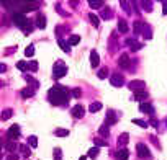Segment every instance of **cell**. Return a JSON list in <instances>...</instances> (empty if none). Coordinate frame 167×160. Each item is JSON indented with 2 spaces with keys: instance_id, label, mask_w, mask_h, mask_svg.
I'll list each match as a JSON object with an SVG mask.
<instances>
[{
  "instance_id": "1",
  "label": "cell",
  "mask_w": 167,
  "mask_h": 160,
  "mask_svg": "<svg viewBox=\"0 0 167 160\" xmlns=\"http://www.w3.org/2000/svg\"><path fill=\"white\" fill-rule=\"evenodd\" d=\"M48 98L56 106H66L69 103V100H71L69 98V90L62 85H54L48 93Z\"/></svg>"
},
{
  "instance_id": "2",
  "label": "cell",
  "mask_w": 167,
  "mask_h": 160,
  "mask_svg": "<svg viewBox=\"0 0 167 160\" xmlns=\"http://www.w3.org/2000/svg\"><path fill=\"white\" fill-rule=\"evenodd\" d=\"M13 23L17 26H20V28L25 31V34H30V33L33 31V25L30 23V20L23 13H15L13 15Z\"/></svg>"
},
{
  "instance_id": "3",
  "label": "cell",
  "mask_w": 167,
  "mask_h": 160,
  "mask_svg": "<svg viewBox=\"0 0 167 160\" xmlns=\"http://www.w3.org/2000/svg\"><path fill=\"white\" fill-rule=\"evenodd\" d=\"M66 72H67V67H66L62 62H56L54 64V72H53V78L54 80H57V78H62L66 75Z\"/></svg>"
},
{
  "instance_id": "4",
  "label": "cell",
  "mask_w": 167,
  "mask_h": 160,
  "mask_svg": "<svg viewBox=\"0 0 167 160\" xmlns=\"http://www.w3.org/2000/svg\"><path fill=\"white\" fill-rule=\"evenodd\" d=\"M18 137H20V126L13 124L7 132V141H17Z\"/></svg>"
},
{
  "instance_id": "5",
  "label": "cell",
  "mask_w": 167,
  "mask_h": 160,
  "mask_svg": "<svg viewBox=\"0 0 167 160\" xmlns=\"http://www.w3.org/2000/svg\"><path fill=\"white\" fill-rule=\"evenodd\" d=\"M110 83L113 87H123L124 77L121 74H118V72H115V74H111V77H110Z\"/></svg>"
},
{
  "instance_id": "6",
  "label": "cell",
  "mask_w": 167,
  "mask_h": 160,
  "mask_svg": "<svg viewBox=\"0 0 167 160\" xmlns=\"http://www.w3.org/2000/svg\"><path fill=\"white\" fill-rule=\"evenodd\" d=\"M136 150H138V155L141 157V159H151V152L147 150V147H146L144 144H138V146H136Z\"/></svg>"
},
{
  "instance_id": "7",
  "label": "cell",
  "mask_w": 167,
  "mask_h": 160,
  "mask_svg": "<svg viewBox=\"0 0 167 160\" xmlns=\"http://www.w3.org/2000/svg\"><path fill=\"white\" fill-rule=\"evenodd\" d=\"M144 85L146 83L142 82V80H133V82H129V90H133V92H141V90H144Z\"/></svg>"
},
{
  "instance_id": "8",
  "label": "cell",
  "mask_w": 167,
  "mask_h": 160,
  "mask_svg": "<svg viewBox=\"0 0 167 160\" xmlns=\"http://www.w3.org/2000/svg\"><path fill=\"white\" fill-rule=\"evenodd\" d=\"M84 114H85V108L82 106V105H75V106L72 108V116H74L75 119H80Z\"/></svg>"
},
{
  "instance_id": "9",
  "label": "cell",
  "mask_w": 167,
  "mask_h": 160,
  "mask_svg": "<svg viewBox=\"0 0 167 160\" xmlns=\"http://www.w3.org/2000/svg\"><path fill=\"white\" fill-rule=\"evenodd\" d=\"M128 157H129V152H128L126 147H121V149L115 154V159L116 160H128Z\"/></svg>"
},
{
  "instance_id": "10",
  "label": "cell",
  "mask_w": 167,
  "mask_h": 160,
  "mask_svg": "<svg viewBox=\"0 0 167 160\" xmlns=\"http://www.w3.org/2000/svg\"><path fill=\"white\" fill-rule=\"evenodd\" d=\"M118 65H120L121 69H128L129 67V57H128V54H121L120 59H118Z\"/></svg>"
},
{
  "instance_id": "11",
  "label": "cell",
  "mask_w": 167,
  "mask_h": 160,
  "mask_svg": "<svg viewBox=\"0 0 167 160\" xmlns=\"http://www.w3.org/2000/svg\"><path fill=\"white\" fill-rule=\"evenodd\" d=\"M116 121H118V116H116V113H115L113 110H108V113H107V126H111V124H115Z\"/></svg>"
},
{
  "instance_id": "12",
  "label": "cell",
  "mask_w": 167,
  "mask_h": 160,
  "mask_svg": "<svg viewBox=\"0 0 167 160\" xmlns=\"http://www.w3.org/2000/svg\"><path fill=\"white\" fill-rule=\"evenodd\" d=\"M139 111H141V113H146V114H151V116L154 114V108H153V105H149V103H141L139 105Z\"/></svg>"
},
{
  "instance_id": "13",
  "label": "cell",
  "mask_w": 167,
  "mask_h": 160,
  "mask_svg": "<svg viewBox=\"0 0 167 160\" xmlns=\"http://www.w3.org/2000/svg\"><path fill=\"white\" fill-rule=\"evenodd\" d=\"M98 64H100L98 52H97V51H92V52H90V65H92V67H97Z\"/></svg>"
},
{
  "instance_id": "14",
  "label": "cell",
  "mask_w": 167,
  "mask_h": 160,
  "mask_svg": "<svg viewBox=\"0 0 167 160\" xmlns=\"http://www.w3.org/2000/svg\"><path fill=\"white\" fill-rule=\"evenodd\" d=\"M4 147H5V150H7V152L13 154L15 150H17V142H15V141H5Z\"/></svg>"
},
{
  "instance_id": "15",
  "label": "cell",
  "mask_w": 167,
  "mask_h": 160,
  "mask_svg": "<svg viewBox=\"0 0 167 160\" xmlns=\"http://www.w3.org/2000/svg\"><path fill=\"white\" fill-rule=\"evenodd\" d=\"M36 26H38V28H41V29L46 28V17H44V15L39 13L38 17H36Z\"/></svg>"
},
{
  "instance_id": "16",
  "label": "cell",
  "mask_w": 167,
  "mask_h": 160,
  "mask_svg": "<svg viewBox=\"0 0 167 160\" xmlns=\"http://www.w3.org/2000/svg\"><path fill=\"white\" fill-rule=\"evenodd\" d=\"M126 44H129L131 51H139V49L142 47V44H141V43H136L134 39H128V41H126Z\"/></svg>"
},
{
  "instance_id": "17",
  "label": "cell",
  "mask_w": 167,
  "mask_h": 160,
  "mask_svg": "<svg viewBox=\"0 0 167 160\" xmlns=\"http://www.w3.org/2000/svg\"><path fill=\"white\" fill-rule=\"evenodd\" d=\"M33 95H35V88H33V87H26V88L22 90L23 98H30V96H33Z\"/></svg>"
},
{
  "instance_id": "18",
  "label": "cell",
  "mask_w": 167,
  "mask_h": 160,
  "mask_svg": "<svg viewBox=\"0 0 167 160\" xmlns=\"http://www.w3.org/2000/svg\"><path fill=\"white\" fill-rule=\"evenodd\" d=\"M144 98H147V93H146L144 90H141V92H136L131 100H134V101H141V100H144Z\"/></svg>"
},
{
  "instance_id": "19",
  "label": "cell",
  "mask_w": 167,
  "mask_h": 160,
  "mask_svg": "<svg viewBox=\"0 0 167 160\" xmlns=\"http://www.w3.org/2000/svg\"><path fill=\"white\" fill-rule=\"evenodd\" d=\"M128 141H129V137H128V134H126V132H124V134H121L120 137H118V146H126V144H128Z\"/></svg>"
},
{
  "instance_id": "20",
  "label": "cell",
  "mask_w": 167,
  "mask_h": 160,
  "mask_svg": "<svg viewBox=\"0 0 167 160\" xmlns=\"http://www.w3.org/2000/svg\"><path fill=\"white\" fill-rule=\"evenodd\" d=\"M98 110H102V103H100V101H93V103L89 106V111H90V113H97Z\"/></svg>"
},
{
  "instance_id": "21",
  "label": "cell",
  "mask_w": 167,
  "mask_h": 160,
  "mask_svg": "<svg viewBox=\"0 0 167 160\" xmlns=\"http://www.w3.org/2000/svg\"><path fill=\"white\" fill-rule=\"evenodd\" d=\"M93 142H95V147H107L108 146L107 141H105V139H100V137H95Z\"/></svg>"
},
{
  "instance_id": "22",
  "label": "cell",
  "mask_w": 167,
  "mask_h": 160,
  "mask_svg": "<svg viewBox=\"0 0 167 160\" xmlns=\"http://www.w3.org/2000/svg\"><path fill=\"white\" fill-rule=\"evenodd\" d=\"M118 31L120 33H126L128 31V25H126L124 20H120V22H118Z\"/></svg>"
},
{
  "instance_id": "23",
  "label": "cell",
  "mask_w": 167,
  "mask_h": 160,
  "mask_svg": "<svg viewBox=\"0 0 167 160\" xmlns=\"http://www.w3.org/2000/svg\"><path fill=\"white\" fill-rule=\"evenodd\" d=\"M28 146L33 147V149H35V147H38V137H36V136H30V139H28Z\"/></svg>"
},
{
  "instance_id": "24",
  "label": "cell",
  "mask_w": 167,
  "mask_h": 160,
  "mask_svg": "<svg viewBox=\"0 0 167 160\" xmlns=\"http://www.w3.org/2000/svg\"><path fill=\"white\" fill-rule=\"evenodd\" d=\"M89 5H90L92 8H100V7H103V5H105V2H103V0H97V2L90 0V2H89Z\"/></svg>"
},
{
  "instance_id": "25",
  "label": "cell",
  "mask_w": 167,
  "mask_h": 160,
  "mask_svg": "<svg viewBox=\"0 0 167 160\" xmlns=\"http://www.w3.org/2000/svg\"><path fill=\"white\" fill-rule=\"evenodd\" d=\"M79 41H80V36H79V34H72L71 38H69V44H71V46L79 44Z\"/></svg>"
},
{
  "instance_id": "26",
  "label": "cell",
  "mask_w": 167,
  "mask_h": 160,
  "mask_svg": "<svg viewBox=\"0 0 167 160\" xmlns=\"http://www.w3.org/2000/svg\"><path fill=\"white\" fill-rule=\"evenodd\" d=\"M98 132H100L102 136H107V137H108V134H110V128H108L107 124H103V126H100Z\"/></svg>"
},
{
  "instance_id": "27",
  "label": "cell",
  "mask_w": 167,
  "mask_h": 160,
  "mask_svg": "<svg viewBox=\"0 0 167 160\" xmlns=\"http://www.w3.org/2000/svg\"><path fill=\"white\" fill-rule=\"evenodd\" d=\"M133 28H134V34H139V33H141V29L144 28V23H141V22H136Z\"/></svg>"
},
{
  "instance_id": "28",
  "label": "cell",
  "mask_w": 167,
  "mask_h": 160,
  "mask_svg": "<svg viewBox=\"0 0 167 160\" xmlns=\"http://www.w3.org/2000/svg\"><path fill=\"white\" fill-rule=\"evenodd\" d=\"M59 46H61V49L64 51V52H71V49L67 47V43H66L62 38H59Z\"/></svg>"
},
{
  "instance_id": "29",
  "label": "cell",
  "mask_w": 167,
  "mask_h": 160,
  "mask_svg": "<svg viewBox=\"0 0 167 160\" xmlns=\"http://www.w3.org/2000/svg\"><path fill=\"white\" fill-rule=\"evenodd\" d=\"M89 18H90V23H92L93 26H98V23H100V20H98V17L97 15H93V13H90L89 15Z\"/></svg>"
},
{
  "instance_id": "30",
  "label": "cell",
  "mask_w": 167,
  "mask_h": 160,
  "mask_svg": "<svg viewBox=\"0 0 167 160\" xmlns=\"http://www.w3.org/2000/svg\"><path fill=\"white\" fill-rule=\"evenodd\" d=\"M56 136L57 137H66V136H69V131L67 129H56Z\"/></svg>"
},
{
  "instance_id": "31",
  "label": "cell",
  "mask_w": 167,
  "mask_h": 160,
  "mask_svg": "<svg viewBox=\"0 0 167 160\" xmlns=\"http://www.w3.org/2000/svg\"><path fill=\"white\" fill-rule=\"evenodd\" d=\"M26 69H31L33 72H36V70H38V62H36V61L28 62V64H26Z\"/></svg>"
},
{
  "instance_id": "32",
  "label": "cell",
  "mask_w": 167,
  "mask_h": 160,
  "mask_svg": "<svg viewBox=\"0 0 167 160\" xmlns=\"http://www.w3.org/2000/svg\"><path fill=\"white\" fill-rule=\"evenodd\" d=\"M54 160H62V150L57 147V149H54Z\"/></svg>"
},
{
  "instance_id": "33",
  "label": "cell",
  "mask_w": 167,
  "mask_h": 160,
  "mask_svg": "<svg viewBox=\"0 0 167 160\" xmlns=\"http://www.w3.org/2000/svg\"><path fill=\"white\" fill-rule=\"evenodd\" d=\"M12 114H13V111H12V110H5L4 113H2V119H4V121H5V119H10Z\"/></svg>"
},
{
  "instance_id": "34",
  "label": "cell",
  "mask_w": 167,
  "mask_h": 160,
  "mask_svg": "<svg viewBox=\"0 0 167 160\" xmlns=\"http://www.w3.org/2000/svg\"><path fill=\"white\" fill-rule=\"evenodd\" d=\"M25 78H26V82L33 83V88H36V87L39 85V83H38V80H35V78H33V77H30V75H25Z\"/></svg>"
},
{
  "instance_id": "35",
  "label": "cell",
  "mask_w": 167,
  "mask_h": 160,
  "mask_svg": "<svg viewBox=\"0 0 167 160\" xmlns=\"http://www.w3.org/2000/svg\"><path fill=\"white\" fill-rule=\"evenodd\" d=\"M97 155H98V147H93V149L89 150V157L90 159H95Z\"/></svg>"
},
{
  "instance_id": "36",
  "label": "cell",
  "mask_w": 167,
  "mask_h": 160,
  "mask_svg": "<svg viewBox=\"0 0 167 160\" xmlns=\"http://www.w3.org/2000/svg\"><path fill=\"white\" fill-rule=\"evenodd\" d=\"M144 38L146 39L153 38V34H151V28H149V26H146V25H144Z\"/></svg>"
},
{
  "instance_id": "37",
  "label": "cell",
  "mask_w": 167,
  "mask_h": 160,
  "mask_svg": "<svg viewBox=\"0 0 167 160\" xmlns=\"http://www.w3.org/2000/svg\"><path fill=\"white\" fill-rule=\"evenodd\" d=\"M33 54H35V47H33V46H28V47H26V49H25V56L31 57Z\"/></svg>"
},
{
  "instance_id": "38",
  "label": "cell",
  "mask_w": 167,
  "mask_h": 160,
  "mask_svg": "<svg viewBox=\"0 0 167 160\" xmlns=\"http://www.w3.org/2000/svg\"><path fill=\"white\" fill-rule=\"evenodd\" d=\"M133 123L138 126H141V128H147V123H144L142 119H133Z\"/></svg>"
},
{
  "instance_id": "39",
  "label": "cell",
  "mask_w": 167,
  "mask_h": 160,
  "mask_svg": "<svg viewBox=\"0 0 167 160\" xmlns=\"http://www.w3.org/2000/svg\"><path fill=\"white\" fill-rule=\"evenodd\" d=\"M20 150H22V154L25 157H28L30 155V150H28V146H20Z\"/></svg>"
},
{
  "instance_id": "40",
  "label": "cell",
  "mask_w": 167,
  "mask_h": 160,
  "mask_svg": "<svg viewBox=\"0 0 167 160\" xmlns=\"http://www.w3.org/2000/svg\"><path fill=\"white\" fill-rule=\"evenodd\" d=\"M102 17H103V18H108V17H111V10H110V8H103V11H102Z\"/></svg>"
},
{
  "instance_id": "41",
  "label": "cell",
  "mask_w": 167,
  "mask_h": 160,
  "mask_svg": "<svg viewBox=\"0 0 167 160\" xmlns=\"http://www.w3.org/2000/svg\"><path fill=\"white\" fill-rule=\"evenodd\" d=\"M17 67L20 69V70H26V62H25V61H20V62H17Z\"/></svg>"
},
{
  "instance_id": "42",
  "label": "cell",
  "mask_w": 167,
  "mask_h": 160,
  "mask_svg": "<svg viewBox=\"0 0 167 160\" xmlns=\"http://www.w3.org/2000/svg\"><path fill=\"white\" fill-rule=\"evenodd\" d=\"M72 95H74L75 98H80V95H82V90H80V88H74V90H72Z\"/></svg>"
},
{
  "instance_id": "43",
  "label": "cell",
  "mask_w": 167,
  "mask_h": 160,
  "mask_svg": "<svg viewBox=\"0 0 167 160\" xmlns=\"http://www.w3.org/2000/svg\"><path fill=\"white\" fill-rule=\"evenodd\" d=\"M107 72H108L107 69H102V70H100L97 75H98V78H105V77H107Z\"/></svg>"
},
{
  "instance_id": "44",
  "label": "cell",
  "mask_w": 167,
  "mask_h": 160,
  "mask_svg": "<svg viewBox=\"0 0 167 160\" xmlns=\"http://www.w3.org/2000/svg\"><path fill=\"white\" fill-rule=\"evenodd\" d=\"M7 160H18V155H17V154H10Z\"/></svg>"
},
{
  "instance_id": "45",
  "label": "cell",
  "mask_w": 167,
  "mask_h": 160,
  "mask_svg": "<svg viewBox=\"0 0 167 160\" xmlns=\"http://www.w3.org/2000/svg\"><path fill=\"white\" fill-rule=\"evenodd\" d=\"M121 5H123L124 11H128V13H129V7H128V2H121Z\"/></svg>"
},
{
  "instance_id": "46",
  "label": "cell",
  "mask_w": 167,
  "mask_h": 160,
  "mask_svg": "<svg viewBox=\"0 0 167 160\" xmlns=\"http://www.w3.org/2000/svg\"><path fill=\"white\" fill-rule=\"evenodd\" d=\"M7 70V65L5 64H0V74H2V72H5Z\"/></svg>"
},
{
  "instance_id": "47",
  "label": "cell",
  "mask_w": 167,
  "mask_h": 160,
  "mask_svg": "<svg viewBox=\"0 0 167 160\" xmlns=\"http://www.w3.org/2000/svg\"><path fill=\"white\" fill-rule=\"evenodd\" d=\"M2 149H4V139H0V155H2Z\"/></svg>"
},
{
  "instance_id": "48",
  "label": "cell",
  "mask_w": 167,
  "mask_h": 160,
  "mask_svg": "<svg viewBox=\"0 0 167 160\" xmlns=\"http://www.w3.org/2000/svg\"><path fill=\"white\" fill-rule=\"evenodd\" d=\"M164 15H167V4L164 5Z\"/></svg>"
},
{
  "instance_id": "49",
  "label": "cell",
  "mask_w": 167,
  "mask_h": 160,
  "mask_svg": "<svg viewBox=\"0 0 167 160\" xmlns=\"http://www.w3.org/2000/svg\"><path fill=\"white\" fill-rule=\"evenodd\" d=\"M79 160H87V157H80V159H79Z\"/></svg>"
},
{
  "instance_id": "50",
  "label": "cell",
  "mask_w": 167,
  "mask_h": 160,
  "mask_svg": "<svg viewBox=\"0 0 167 160\" xmlns=\"http://www.w3.org/2000/svg\"><path fill=\"white\" fill-rule=\"evenodd\" d=\"M2 85H4V83H2V82H0V87H2Z\"/></svg>"
}]
</instances>
